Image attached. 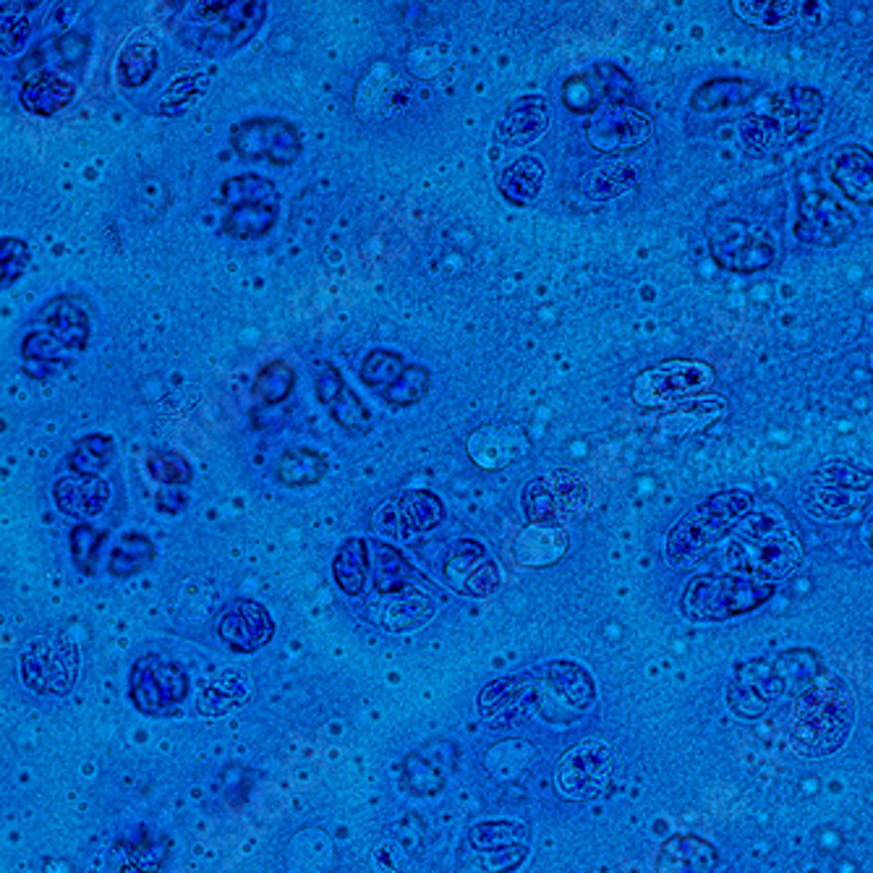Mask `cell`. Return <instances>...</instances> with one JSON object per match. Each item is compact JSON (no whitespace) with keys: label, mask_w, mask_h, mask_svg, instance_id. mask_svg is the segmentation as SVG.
<instances>
[{"label":"cell","mask_w":873,"mask_h":873,"mask_svg":"<svg viewBox=\"0 0 873 873\" xmlns=\"http://www.w3.org/2000/svg\"><path fill=\"white\" fill-rule=\"evenodd\" d=\"M871 364H873V353H871Z\"/></svg>","instance_id":"obj_49"},{"label":"cell","mask_w":873,"mask_h":873,"mask_svg":"<svg viewBox=\"0 0 873 873\" xmlns=\"http://www.w3.org/2000/svg\"><path fill=\"white\" fill-rule=\"evenodd\" d=\"M40 322L66 351H84L90 343V317L71 299H53L40 312Z\"/></svg>","instance_id":"obj_23"},{"label":"cell","mask_w":873,"mask_h":873,"mask_svg":"<svg viewBox=\"0 0 873 873\" xmlns=\"http://www.w3.org/2000/svg\"><path fill=\"white\" fill-rule=\"evenodd\" d=\"M714 384L712 367L701 361H668L641 372L633 382V398L641 405H670L699 395Z\"/></svg>","instance_id":"obj_7"},{"label":"cell","mask_w":873,"mask_h":873,"mask_svg":"<svg viewBox=\"0 0 873 873\" xmlns=\"http://www.w3.org/2000/svg\"><path fill=\"white\" fill-rule=\"evenodd\" d=\"M716 850L693 834H675L656 853V873H714Z\"/></svg>","instance_id":"obj_17"},{"label":"cell","mask_w":873,"mask_h":873,"mask_svg":"<svg viewBox=\"0 0 873 873\" xmlns=\"http://www.w3.org/2000/svg\"><path fill=\"white\" fill-rule=\"evenodd\" d=\"M29 257V243L21 239H13V235H3L0 239V291L11 288L17 280L24 275Z\"/></svg>","instance_id":"obj_40"},{"label":"cell","mask_w":873,"mask_h":873,"mask_svg":"<svg viewBox=\"0 0 873 873\" xmlns=\"http://www.w3.org/2000/svg\"><path fill=\"white\" fill-rule=\"evenodd\" d=\"M147 471L154 482H162L165 486L189 484L194 476L189 461L179 453H150L147 455Z\"/></svg>","instance_id":"obj_41"},{"label":"cell","mask_w":873,"mask_h":873,"mask_svg":"<svg viewBox=\"0 0 873 873\" xmlns=\"http://www.w3.org/2000/svg\"><path fill=\"white\" fill-rule=\"evenodd\" d=\"M369 573V542L364 539H348L332 560V579L348 596H361Z\"/></svg>","instance_id":"obj_25"},{"label":"cell","mask_w":873,"mask_h":873,"mask_svg":"<svg viewBox=\"0 0 873 873\" xmlns=\"http://www.w3.org/2000/svg\"><path fill=\"white\" fill-rule=\"evenodd\" d=\"M343 388H345L343 374H340L335 367H324L320 377H317V401H320L322 405H328Z\"/></svg>","instance_id":"obj_46"},{"label":"cell","mask_w":873,"mask_h":873,"mask_svg":"<svg viewBox=\"0 0 873 873\" xmlns=\"http://www.w3.org/2000/svg\"><path fill=\"white\" fill-rule=\"evenodd\" d=\"M116 455V442L108 434H90L77 442V448L69 453V469L73 476L100 479L102 471L108 469Z\"/></svg>","instance_id":"obj_31"},{"label":"cell","mask_w":873,"mask_h":873,"mask_svg":"<svg viewBox=\"0 0 873 873\" xmlns=\"http://www.w3.org/2000/svg\"><path fill=\"white\" fill-rule=\"evenodd\" d=\"M395 510L409 534H427V531L440 526L442 518H445L442 500L427 490H405L395 500Z\"/></svg>","instance_id":"obj_26"},{"label":"cell","mask_w":873,"mask_h":873,"mask_svg":"<svg viewBox=\"0 0 873 873\" xmlns=\"http://www.w3.org/2000/svg\"><path fill=\"white\" fill-rule=\"evenodd\" d=\"M772 594V583L745 575H699L683 591V615L693 623H724L756 610Z\"/></svg>","instance_id":"obj_2"},{"label":"cell","mask_w":873,"mask_h":873,"mask_svg":"<svg viewBox=\"0 0 873 873\" xmlns=\"http://www.w3.org/2000/svg\"><path fill=\"white\" fill-rule=\"evenodd\" d=\"M544 688L546 693L554 695V699L565 701L575 709V714L589 712L591 704L596 699V688L594 680L583 668L573 662H552L546 664L544 670Z\"/></svg>","instance_id":"obj_22"},{"label":"cell","mask_w":873,"mask_h":873,"mask_svg":"<svg viewBox=\"0 0 873 873\" xmlns=\"http://www.w3.org/2000/svg\"><path fill=\"white\" fill-rule=\"evenodd\" d=\"M445 581L461 594L490 596L500 586V573L482 544L461 539L445 562Z\"/></svg>","instance_id":"obj_13"},{"label":"cell","mask_w":873,"mask_h":873,"mask_svg":"<svg viewBox=\"0 0 873 873\" xmlns=\"http://www.w3.org/2000/svg\"><path fill=\"white\" fill-rule=\"evenodd\" d=\"M27 9L29 6L24 3L0 6V56L3 58H17L27 48L29 32H32Z\"/></svg>","instance_id":"obj_37"},{"label":"cell","mask_w":873,"mask_h":873,"mask_svg":"<svg viewBox=\"0 0 873 873\" xmlns=\"http://www.w3.org/2000/svg\"><path fill=\"white\" fill-rule=\"evenodd\" d=\"M774 251L776 243L772 233L756 223H745V220L724 223L712 235V257L724 270H764L774 262Z\"/></svg>","instance_id":"obj_8"},{"label":"cell","mask_w":873,"mask_h":873,"mask_svg":"<svg viewBox=\"0 0 873 873\" xmlns=\"http://www.w3.org/2000/svg\"><path fill=\"white\" fill-rule=\"evenodd\" d=\"M56 508L71 518H94L106 510L110 500V486L106 479L63 476L53 486Z\"/></svg>","instance_id":"obj_19"},{"label":"cell","mask_w":873,"mask_h":873,"mask_svg":"<svg viewBox=\"0 0 873 873\" xmlns=\"http://www.w3.org/2000/svg\"><path fill=\"white\" fill-rule=\"evenodd\" d=\"M21 351H24V359L58 361V359L63 357L66 348L58 343V340L46 330V332H32V335H27L24 345H21Z\"/></svg>","instance_id":"obj_45"},{"label":"cell","mask_w":873,"mask_h":873,"mask_svg":"<svg viewBox=\"0 0 873 873\" xmlns=\"http://www.w3.org/2000/svg\"><path fill=\"white\" fill-rule=\"evenodd\" d=\"M106 531L90 526V523H79L77 529L71 531V558L73 565L79 568L84 575H94L98 571V560L100 550L106 544Z\"/></svg>","instance_id":"obj_39"},{"label":"cell","mask_w":873,"mask_h":873,"mask_svg":"<svg viewBox=\"0 0 873 873\" xmlns=\"http://www.w3.org/2000/svg\"><path fill=\"white\" fill-rule=\"evenodd\" d=\"M429 388H432V374H429V369L421 364H411L405 367L401 380L392 384L382 398L392 405V409H409V405H417L421 398L427 395Z\"/></svg>","instance_id":"obj_38"},{"label":"cell","mask_w":873,"mask_h":873,"mask_svg":"<svg viewBox=\"0 0 873 873\" xmlns=\"http://www.w3.org/2000/svg\"><path fill=\"white\" fill-rule=\"evenodd\" d=\"M612 782V751L602 740H583L562 753L554 769L558 793L568 801H594Z\"/></svg>","instance_id":"obj_6"},{"label":"cell","mask_w":873,"mask_h":873,"mask_svg":"<svg viewBox=\"0 0 873 873\" xmlns=\"http://www.w3.org/2000/svg\"><path fill=\"white\" fill-rule=\"evenodd\" d=\"M328 411H330L332 421H335L338 427H343L345 432H351V434L361 436V434H369L374 429L372 411L367 409L364 401H361V398L351 388H348V384L328 403Z\"/></svg>","instance_id":"obj_36"},{"label":"cell","mask_w":873,"mask_h":873,"mask_svg":"<svg viewBox=\"0 0 873 873\" xmlns=\"http://www.w3.org/2000/svg\"><path fill=\"white\" fill-rule=\"evenodd\" d=\"M855 231V218L829 194H809L797 207L795 239L805 247H837Z\"/></svg>","instance_id":"obj_9"},{"label":"cell","mask_w":873,"mask_h":873,"mask_svg":"<svg viewBox=\"0 0 873 873\" xmlns=\"http://www.w3.org/2000/svg\"><path fill=\"white\" fill-rule=\"evenodd\" d=\"M268 19L264 0H210L183 6L179 40L207 58H228L249 46Z\"/></svg>","instance_id":"obj_1"},{"label":"cell","mask_w":873,"mask_h":873,"mask_svg":"<svg viewBox=\"0 0 873 873\" xmlns=\"http://www.w3.org/2000/svg\"><path fill=\"white\" fill-rule=\"evenodd\" d=\"M594 73H596L599 87H602V94L610 106H628V102L633 100V94H635L633 79L628 77L623 69H618L615 63H596Z\"/></svg>","instance_id":"obj_42"},{"label":"cell","mask_w":873,"mask_h":873,"mask_svg":"<svg viewBox=\"0 0 873 873\" xmlns=\"http://www.w3.org/2000/svg\"><path fill=\"white\" fill-rule=\"evenodd\" d=\"M158 505H160L162 513H168V515H179L181 510L187 508V498H183V494H181V492H175V490H165V492L160 494Z\"/></svg>","instance_id":"obj_47"},{"label":"cell","mask_w":873,"mask_h":873,"mask_svg":"<svg viewBox=\"0 0 873 873\" xmlns=\"http://www.w3.org/2000/svg\"><path fill=\"white\" fill-rule=\"evenodd\" d=\"M526 837V826L513 824V821H486V824L473 826L471 842L476 847H498L502 842H518Z\"/></svg>","instance_id":"obj_43"},{"label":"cell","mask_w":873,"mask_h":873,"mask_svg":"<svg viewBox=\"0 0 873 873\" xmlns=\"http://www.w3.org/2000/svg\"><path fill=\"white\" fill-rule=\"evenodd\" d=\"M562 102H565V108L575 116L591 113V110L599 108V100L594 98V90H591L586 77H571L565 81V87H562Z\"/></svg>","instance_id":"obj_44"},{"label":"cell","mask_w":873,"mask_h":873,"mask_svg":"<svg viewBox=\"0 0 873 873\" xmlns=\"http://www.w3.org/2000/svg\"><path fill=\"white\" fill-rule=\"evenodd\" d=\"M586 139L594 150L625 152L651 139V118L628 106H602L586 126Z\"/></svg>","instance_id":"obj_11"},{"label":"cell","mask_w":873,"mask_h":873,"mask_svg":"<svg viewBox=\"0 0 873 873\" xmlns=\"http://www.w3.org/2000/svg\"><path fill=\"white\" fill-rule=\"evenodd\" d=\"M152 560H154L152 539L131 531V534H123L118 539L113 552H110L108 571L113 579H131V575L142 573Z\"/></svg>","instance_id":"obj_30"},{"label":"cell","mask_w":873,"mask_h":873,"mask_svg":"<svg viewBox=\"0 0 873 873\" xmlns=\"http://www.w3.org/2000/svg\"><path fill=\"white\" fill-rule=\"evenodd\" d=\"M865 546H869V552L873 554V518L869 521V526H865Z\"/></svg>","instance_id":"obj_48"},{"label":"cell","mask_w":873,"mask_h":873,"mask_svg":"<svg viewBox=\"0 0 873 873\" xmlns=\"http://www.w3.org/2000/svg\"><path fill=\"white\" fill-rule=\"evenodd\" d=\"M77 98V84L58 71H37L21 87V106L32 116L53 118Z\"/></svg>","instance_id":"obj_18"},{"label":"cell","mask_w":873,"mask_h":873,"mask_svg":"<svg viewBox=\"0 0 873 873\" xmlns=\"http://www.w3.org/2000/svg\"><path fill=\"white\" fill-rule=\"evenodd\" d=\"M764 542H753L751 552L743 554L749 573L756 575L761 583H772L787 579L801 565V550L790 534H769L761 536Z\"/></svg>","instance_id":"obj_16"},{"label":"cell","mask_w":873,"mask_h":873,"mask_svg":"<svg viewBox=\"0 0 873 873\" xmlns=\"http://www.w3.org/2000/svg\"><path fill=\"white\" fill-rule=\"evenodd\" d=\"M405 372V361L401 353L388 351V348H377V351H369L367 359L361 361V382L367 388H372L384 395L392 384L401 380V374Z\"/></svg>","instance_id":"obj_34"},{"label":"cell","mask_w":873,"mask_h":873,"mask_svg":"<svg viewBox=\"0 0 873 873\" xmlns=\"http://www.w3.org/2000/svg\"><path fill=\"white\" fill-rule=\"evenodd\" d=\"M160 66L158 46L150 40V34H134L126 42L121 61H118V77L123 87H142L154 77Z\"/></svg>","instance_id":"obj_27"},{"label":"cell","mask_w":873,"mask_h":873,"mask_svg":"<svg viewBox=\"0 0 873 873\" xmlns=\"http://www.w3.org/2000/svg\"><path fill=\"white\" fill-rule=\"evenodd\" d=\"M751 508V498L743 492H722L712 500L695 505L672 526L668 534V558L672 562L691 560L712 546L745 510Z\"/></svg>","instance_id":"obj_3"},{"label":"cell","mask_w":873,"mask_h":873,"mask_svg":"<svg viewBox=\"0 0 873 873\" xmlns=\"http://www.w3.org/2000/svg\"><path fill=\"white\" fill-rule=\"evenodd\" d=\"M218 633L228 649L239 651V654H251L268 646L275 635V620L259 602L251 599H235L231 606H225V612L220 615Z\"/></svg>","instance_id":"obj_12"},{"label":"cell","mask_w":873,"mask_h":873,"mask_svg":"<svg viewBox=\"0 0 873 873\" xmlns=\"http://www.w3.org/2000/svg\"><path fill=\"white\" fill-rule=\"evenodd\" d=\"M756 92L749 81L743 79H712L704 81L691 94V110L695 113H716V110H727L751 100V94Z\"/></svg>","instance_id":"obj_29"},{"label":"cell","mask_w":873,"mask_h":873,"mask_svg":"<svg viewBox=\"0 0 873 873\" xmlns=\"http://www.w3.org/2000/svg\"><path fill=\"white\" fill-rule=\"evenodd\" d=\"M829 175L847 202L873 207V152L845 144L829 154Z\"/></svg>","instance_id":"obj_15"},{"label":"cell","mask_w":873,"mask_h":873,"mask_svg":"<svg viewBox=\"0 0 873 873\" xmlns=\"http://www.w3.org/2000/svg\"><path fill=\"white\" fill-rule=\"evenodd\" d=\"M328 471H330V458L312 448L285 450L278 463V479L285 486H293V490L317 484L322 476H328Z\"/></svg>","instance_id":"obj_28"},{"label":"cell","mask_w":873,"mask_h":873,"mask_svg":"<svg viewBox=\"0 0 873 873\" xmlns=\"http://www.w3.org/2000/svg\"><path fill=\"white\" fill-rule=\"evenodd\" d=\"M550 121V100H546L544 94H526V98L515 100L513 106L505 110L498 129H494V137L505 147H526L539 142V139L546 134Z\"/></svg>","instance_id":"obj_14"},{"label":"cell","mask_w":873,"mask_h":873,"mask_svg":"<svg viewBox=\"0 0 873 873\" xmlns=\"http://www.w3.org/2000/svg\"><path fill=\"white\" fill-rule=\"evenodd\" d=\"M220 199H223V204L231 207V210L243 204H280V191L270 179H262V175L257 173H241L223 181Z\"/></svg>","instance_id":"obj_32"},{"label":"cell","mask_w":873,"mask_h":873,"mask_svg":"<svg viewBox=\"0 0 873 873\" xmlns=\"http://www.w3.org/2000/svg\"><path fill=\"white\" fill-rule=\"evenodd\" d=\"M295 372L285 361H270L259 369L254 384H251V395L262 405H278L288 401V395L293 392Z\"/></svg>","instance_id":"obj_35"},{"label":"cell","mask_w":873,"mask_h":873,"mask_svg":"<svg viewBox=\"0 0 873 873\" xmlns=\"http://www.w3.org/2000/svg\"><path fill=\"white\" fill-rule=\"evenodd\" d=\"M801 9L803 3H793V0H737L735 3L740 17L764 29L790 27Z\"/></svg>","instance_id":"obj_33"},{"label":"cell","mask_w":873,"mask_h":873,"mask_svg":"<svg viewBox=\"0 0 873 873\" xmlns=\"http://www.w3.org/2000/svg\"><path fill=\"white\" fill-rule=\"evenodd\" d=\"M231 147L243 160L283 168L301 158L303 137L288 118H247L231 129Z\"/></svg>","instance_id":"obj_5"},{"label":"cell","mask_w":873,"mask_h":873,"mask_svg":"<svg viewBox=\"0 0 873 873\" xmlns=\"http://www.w3.org/2000/svg\"><path fill=\"white\" fill-rule=\"evenodd\" d=\"M189 695V672L160 654H144L129 672V699L142 714L175 712Z\"/></svg>","instance_id":"obj_4"},{"label":"cell","mask_w":873,"mask_h":873,"mask_svg":"<svg viewBox=\"0 0 873 873\" xmlns=\"http://www.w3.org/2000/svg\"><path fill=\"white\" fill-rule=\"evenodd\" d=\"M280 204H243L228 210L223 233L235 241L264 239L278 225Z\"/></svg>","instance_id":"obj_24"},{"label":"cell","mask_w":873,"mask_h":873,"mask_svg":"<svg viewBox=\"0 0 873 873\" xmlns=\"http://www.w3.org/2000/svg\"><path fill=\"white\" fill-rule=\"evenodd\" d=\"M21 675L34 693L61 695L77 678V654L66 643L34 641L21 656Z\"/></svg>","instance_id":"obj_10"},{"label":"cell","mask_w":873,"mask_h":873,"mask_svg":"<svg viewBox=\"0 0 873 873\" xmlns=\"http://www.w3.org/2000/svg\"><path fill=\"white\" fill-rule=\"evenodd\" d=\"M369 571H372L374 589L384 596L401 594L419 579L417 568L405 560V554L380 539L369 542Z\"/></svg>","instance_id":"obj_21"},{"label":"cell","mask_w":873,"mask_h":873,"mask_svg":"<svg viewBox=\"0 0 873 873\" xmlns=\"http://www.w3.org/2000/svg\"><path fill=\"white\" fill-rule=\"evenodd\" d=\"M546 179V165L536 154H521V158L510 162V165L498 175L500 197L508 204L526 207L534 204L539 194H542Z\"/></svg>","instance_id":"obj_20"}]
</instances>
